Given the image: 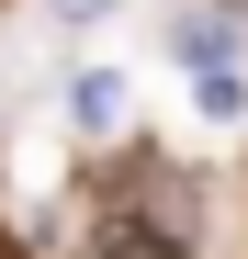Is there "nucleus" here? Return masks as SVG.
I'll return each instance as SVG.
<instances>
[{"label": "nucleus", "mask_w": 248, "mask_h": 259, "mask_svg": "<svg viewBox=\"0 0 248 259\" xmlns=\"http://www.w3.org/2000/svg\"><path fill=\"white\" fill-rule=\"evenodd\" d=\"M91 259H192V248L158 226V214H113V226L91 237Z\"/></svg>", "instance_id": "obj_1"}, {"label": "nucleus", "mask_w": 248, "mask_h": 259, "mask_svg": "<svg viewBox=\"0 0 248 259\" xmlns=\"http://www.w3.org/2000/svg\"><path fill=\"white\" fill-rule=\"evenodd\" d=\"M79 124H124V79H79Z\"/></svg>", "instance_id": "obj_2"}, {"label": "nucleus", "mask_w": 248, "mask_h": 259, "mask_svg": "<svg viewBox=\"0 0 248 259\" xmlns=\"http://www.w3.org/2000/svg\"><path fill=\"white\" fill-rule=\"evenodd\" d=\"M57 23H102V12H124V0H46Z\"/></svg>", "instance_id": "obj_3"}]
</instances>
